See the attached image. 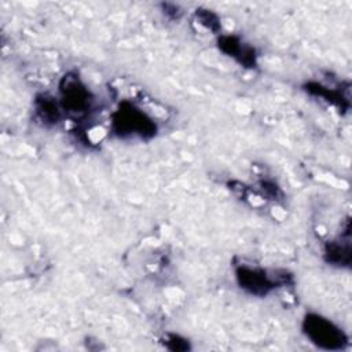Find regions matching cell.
Returning <instances> with one entry per match:
<instances>
[{
	"label": "cell",
	"instance_id": "1",
	"mask_svg": "<svg viewBox=\"0 0 352 352\" xmlns=\"http://www.w3.org/2000/svg\"><path fill=\"white\" fill-rule=\"evenodd\" d=\"M307 337L320 348L324 349H341L346 344V337L340 327L331 323L329 319L319 315H307L302 323Z\"/></svg>",
	"mask_w": 352,
	"mask_h": 352
},
{
	"label": "cell",
	"instance_id": "2",
	"mask_svg": "<svg viewBox=\"0 0 352 352\" xmlns=\"http://www.w3.org/2000/svg\"><path fill=\"white\" fill-rule=\"evenodd\" d=\"M113 129L120 136L139 135L142 138L155 133L154 122L139 109L124 103L113 116Z\"/></svg>",
	"mask_w": 352,
	"mask_h": 352
},
{
	"label": "cell",
	"instance_id": "3",
	"mask_svg": "<svg viewBox=\"0 0 352 352\" xmlns=\"http://www.w3.org/2000/svg\"><path fill=\"white\" fill-rule=\"evenodd\" d=\"M62 104L72 113H84L89 109L92 98L78 77L67 74L62 82Z\"/></svg>",
	"mask_w": 352,
	"mask_h": 352
},
{
	"label": "cell",
	"instance_id": "4",
	"mask_svg": "<svg viewBox=\"0 0 352 352\" xmlns=\"http://www.w3.org/2000/svg\"><path fill=\"white\" fill-rule=\"evenodd\" d=\"M236 278L241 287L257 296L267 294L276 285L275 278L272 279L264 270H258V268L239 267L236 270Z\"/></svg>",
	"mask_w": 352,
	"mask_h": 352
},
{
	"label": "cell",
	"instance_id": "5",
	"mask_svg": "<svg viewBox=\"0 0 352 352\" xmlns=\"http://www.w3.org/2000/svg\"><path fill=\"white\" fill-rule=\"evenodd\" d=\"M219 47L223 52L235 58L241 65L246 67H254L256 65L254 50L248 45H243L236 37L224 36L219 38Z\"/></svg>",
	"mask_w": 352,
	"mask_h": 352
},
{
	"label": "cell",
	"instance_id": "6",
	"mask_svg": "<svg viewBox=\"0 0 352 352\" xmlns=\"http://www.w3.org/2000/svg\"><path fill=\"white\" fill-rule=\"evenodd\" d=\"M326 260L331 264H340V265H348L351 261V248H349V239L345 242H329L324 249Z\"/></svg>",
	"mask_w": 352,
	"mask_h": 352
},
{
	"label": "cell",
	"instance_id": "7",
	"mask_svg": "<svg viewBox=\"0 0 352 352\" xmlns=\"http://www.w3.org/2000/svg\"><path fill=\"white\" fill-rule=\"evenodd\" d=\"M36 113L45 124H54L59 120L58 104L52 98L48 96H43L36 100Z\"/></svg>",
	"mask_w": 352,
	"mask_h": 352
},
{
	"label": "cell",
	"instance_id": "8",
	"mask_svg": "<svg viewBox=\"0 0 352 352\" xmlns=\"http://www.w3.org/2000/svg\"><path fill=\"white\" fill-rule=\"evenodd\" d=\"M197 19L202 26L212 32H217L220 29V22L217 16L208 10H197Z\"/></svg>",
	"mask_w": 352,
	"mask_h": 352
},
{
	"label": "cell",
	"instance_id": "9",
	"mask_svg": "<svg viewBox=\"0 0 352 352\" xmlns=\"http://www.w3.org/2000/svg\"><path fill=\"white\" fill-rule=\"evenodd\" d=\"M166 348L172 349V351H184V349H188V344L186 342V340L180 338L179 336H169L166 338V342H165Z\"/></svg>",
	"mask_w": 352,
	"mask_h": 352
}]
</instances>
